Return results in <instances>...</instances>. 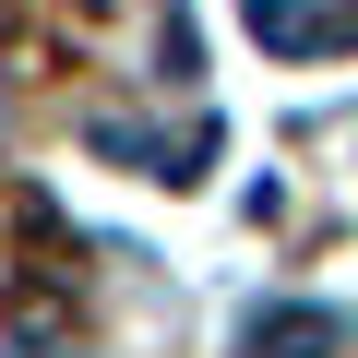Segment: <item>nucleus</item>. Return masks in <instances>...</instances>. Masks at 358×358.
<instances>
[{
  "mask_svg": "<svg viewBox=\"0 0 358 358\" xmlns=\"http://www.w3.org/2000/svg\"><path fill=\"white\" fill-rule=\"evenodd\" d=\"M251 36H263V48H287V60L358 48V0H346V13H299V0H251Z\"/></svg>",
  "mask_w": 358,
  "mask_h": 358,
  "instance_id": "nucleus-1",
  "label": "nucleus"
},
{
  "mask_svg": "<svg viewBox=\"0 0 358 358\" xmlns=\"http://www.w3.org/2000/svg\"><path fill=\"white\" fill-rule=\"evenodd\" d=\"M96 155L143 167V179H192L203 167V131H131V120H96Z\"/></svg>",
  "mask_w": 358,
  "mask_h": 358,
  "instance_id": "nucleus-2",
  "label": "nucleus"
},
{
  "mask_svg": "<svg viewBox=\"0 0 358 358\" xmlns=\"http://www.w3.org/2000/svg\"><path fill=\"white\" fill-rule=\"evenodd\" d=\"M251 358H334V322L322 310H263L251 322Z\"/></svg>",
  "mask_w": 358,
  "mask_h": 358,
  "instance_id": "nucleus-3",
  "label": "nucleus"
},
{
  "mask_svg": "<svg viewBox=\"0 0 358 358\" xmlns=\"http://www.w3.org/2000/svg\"><path fill=\"white\" fill-rule=\"evenodd\" d=\"M13 358H60V299H36V310L13 322Z\"/></svg>",
  "mask_w": 358,
  "mask_h": 358,
  "instance_id": "nucleus-4",
  "label": "nucleus"
}]
</instances>
